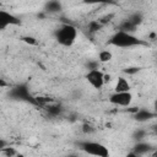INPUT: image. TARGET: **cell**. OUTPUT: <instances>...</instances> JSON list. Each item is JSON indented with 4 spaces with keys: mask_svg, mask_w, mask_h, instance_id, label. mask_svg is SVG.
<instances>
[{
    "mask_svg": "<svg viewBox=\"0 0 157 157\" xmlns=\"http://www.w3.org/2000/svg\"><path fill=\"white\" fill-rule=\"evenodd\" d=\"M80 97H81V92H80V91H75V92H74L72 98H74V99H78Z\"/></svg>",
    "mask_w": 157,
    "mask_h": 157,
    "instance_id": "25",
    "label": "cell"
},
{
    "mask_svg": "<svg viewBox=\"0 0 157 157\" xmlns=\"http://www.w3.org/2000/svg\"><path fill=\"white\" fill-rule=\"evenodd\" d=\"M1 152H2L5 156H13V155H16V153H17L12 147H5V148H2V150H1Z\"/></svg>",
    "mask_w": 157,
    "mask_h": 157,
    "instance_id": "23",
    "label": "cell"
},
{
    "mask_svg": "<svg viewBox=\"0 0 157 157\" xmlns=\"http://www.w3.org/2000/svg\"><path fill=\"white\" fill-rule=\"evenodd\" d=\"M152 129H153V131H155V132H156V134H157V124H155V125H153V128H152Z\"/></svg>",
    "mask_w": 157,
    "mask_h": 157,
    "instance_id": "27",
    "label": "cell"
},
{
    "mask_svg": "<svg viewBox=\"0 0 157 157\" xmlns=\"http://www.w3.org/2000/svg\"><path fill=\"white\" fill-rule=\"evenodd\" d=\"M5 147H7V142H6L5 140L0 139V150H2V148H5Z\"/></svg>",
    "mask_w": 157,
    "mask_h": 157,
    "instance_id": "24",
    "label": "cell"
},
{
    "mask_svg": "<svg viewBox=\"0 0 157 157\" xmlns=\"http://www.w3.org/2000/svg\"><path fill=\"white\" fill-rule=\"evenodd\" d=\"M9 96L13 99H20V101H26V102H31L33 104H38L37 102V98H33L27 85L22 83V85H17L15 87L11 88Z\"/></svg>",
    "mask_w": 157,
    "mask_h": 157,
    "instance_id": "4",
    "label": "cell"
},
{
    "mask_svg": "<svg viewBox=\"0 0 157 157\" xmlns=\"http://www.w3.org/2000/svg\"><path fill=\"white\" fill-rule=\"evenodd\" d=\"M82 131H83L85 134H92V132L96 131V129H94L92 125H90V124H83V125H82Z\"/></svg>",
    "mask_w": 157,
    "mask_h": 157,
    "instance_id": "22",
    "label": "cell"
},
{
    "mask_svg": "<svg viewBox=\"0 0 157 157\" xmlns=\"http://www.w3.org/2000/svg\"><path fill=\"white\" fill-rule=\"evenodd\" d=\"M98 64H99L98 60H88V61L86 63V67H87V70L98 69Z\"/></svg>",
    "mask_w": 157,
    "mask_h": 157,
    "instance_id": "20",
    "label": "cell"
},
{
    "mask_svg": "<svg viewBox=\"0 0 157 157\" xmlns=\"http://www.w3.org/2000/svg\"><path fill=\"white\" fill-rule=\"evenodd\" d=\"M47 112L50 117H58L59 114H61L63 108L60 104H49L47 105Z\"/></svg>",
    "mask_w": 157,
    "mask_h": 157,
    "instance_id": "14",
    "label": "cell"
},
{
    "mask_svg": "<svg viewBox=\"0 0 157 157\" xmlns=\"http://www.w3.org/2000/svg\"><path fill=\"white\" fill-rule=\"evenodd\" d=\"M109 44L118 48H132L137 45H142L144 42L136 37L134 33L124 32V31H117L109 39Z\"/></svg>",
    "mask_w": 157,
    "mask_h": 157,
    "instance_id": "1",
    "label": "cell"
},
{
    "mask_svg": "<svg viewBox=\"0 0 157 157\" xmlns=\"http://www.w3.org/2000/svg\"><path fill=\"white\" fill-rule=\"evenodd\" d=\"M109 102L118 107H129L132 102V94L130 91H115L109 96Z\"/></svg>",
    "mask_w": 157,
    "mask_h": 157,
    "instance_id": "5",
    "label": "cell"
},
{
    "mask_svg": "<svg viewBox=\"0 0 157 157\" xmlns=\"http://www.w3.org/2000/svg\"><path fill=\"white\" fill-rule=\"evenodd\" d=\"M153 112H156L157 113V99L155 101V103H153Z\"/></svg>",
    "mask_w": 157,
    "mask_h": 157,
    "instance_id": "26",
    "label": "cell"
},
{
    "mask_svg": "<svg viewBox=\"0 0 157 157\" xmlns=\"http://www.w3.org/2000/svg\"><path fill=\"white\" fill-rule=\"evenodd\" d=\"M136 28H137V26H135V25H132L128 18L126 20H124L120 25H119V31H124V32H130V33H134L135 31H136Z\"/></svg>",
    "mask_w": 157,
    "mask_h": 157,
    "instance_id": "12",
    "label": "cell"
},
{
    "mask_svg": "<svg viewBox=\"0 0 157 157\" xmlns=\"http://www.w3.org/2000/svg\"><path fill=\"white\" fill-rule=\"evenodd\" d=\"M18 25H21L20 17L5 10L0 11V29H5L9 26H18Z\"/></svg>",
    "mask_w": 157,
    "mask_h": 157,
    "instance_id": "7",
    "label": "cell"
},
{
    "mask_svg": "<svg viewBox=\"0 0 157 157\" xmlns=\"http://www.w3.org/2000/svg\"><path fill=\"white\" fill-rule=\"evenodd\" d=\"M55 40L63 47H71L77 38V28L70 23H63L54 31Z\"/></svg>",
    "mask_w": 157,
    "mask_h": 157,
    "instance_id": "2",
    "label": "cell"
},
{
    "mask_svg": "<svg viewBox=\"0 0 157 157\" xmlns=\"http://www.w3.org/2000/svg\"><path fill=\"white\" fill-rule=\"evenodd\" d=\"M128 20H129L132 25L139 26V25H141L142 21H144V15H142L141 12H137V11H136V12H132L131 15H129Z\"/></svg>",
    "mask_w": 157,
    "mask_h": 157,
    "instance_id": "13",
    "label": "cell"
},
{
    "mask_svg": "<svg viewBox=\"0 0 157 157\" xmlns=\"http://www.w3.org/2000/svg\"><path fill=\"white\" fill-rule=\"evenodd\" d=\"M82 2L87 5H107L114 4V0H82Z\"/></svg>",
    "mask_w": 157,
    "mask_h": 157,
    "instance_id": "17",
    "label": "cell"
},
{
    "mask_svg": "<svg viewBox=\"0 0 157 157\" xmlns=\"http://www.w3.org/2000/svg\"><path fill=\"white\" fill-rule=\"evenodd\" d=\"M156 115H157L156 112H151V110L144 109V108H141V109L137 108V109L134 112L132 118H134L136 121H139V123H145V121H148V120L153 119Z\"/></svg>",
    "mask_w": 157,
    "mask_h": 157,
    "instance_id": "8",
    "label": "cell"
},
{
    "mask_svg": "<svg viewBox=\"0 0 157 157\" xmlns=\"http://www.w3.org/2000/svg\"><path fill=\"white\" fill-rule=\"evenodd\" d=\"M145 136H146V130H144V129H136L132 132V139L135 141H141L145 139Z\"/></svg>",
    "mask_w": 157,
    "mask_h": 157,
    "instance_id": "18",
    "label": "cell"
},
{
    "mask_svg": "<svg viewBox=\"0 0 157 157\" xmlns=\"http://www.w3.org/2000/svg\"><path fill=\"white\" fill-rule=\"evenodd\" d=\"M140 70H141V69L137 67V66H131V67H126V69L124 70V72L128 74V75H134V74H137Z\"/></svg>",
    "mask_w": 157,
    "mask_h": 157,
    "instance_id": "21",
    "label": "cell"
},
{
    "mask_svg": "<svg viewBox=\"0 0 157 157\" xmlns=\"http://www.w3.org/2000/svg\"><path fill=\"white\" fill-rule=\"evenodd\" d=\"M112 59H113V54H112V52H109V50H107V49L101 50V52L98 53V61H99V63H108V61H110Z\"/></svg>",
    "mask_w": 157,
    "mask_h": 157,
    "instance_id": "15",
    "label": "cell"
},
{
    "mask_svg": "<svg viewBox=\"0 0 157 157\" xmlns=\"http://www.w3.org/2000/svg\"><path fill=\"white\" fill-rule=\"evenodd\" d=\"M115 91H130V83L125 77H118L115 83Z\"/></svg>",
    "mask_w": 157,
    "mask_h": 157,
    "instance_id": "11",
    "label": "cell"
},
{
    "mask_svg": "<svg viewBox=\"0 0 157 157\" xmlns=\"http://www.w3.org/2000/svg\"><path fill=\"white\" fill-rule=\"evenodd\" d=\"M152 150V146L145 141H136V144L132 147V152L130 153L131 156H140V155H146Z\"/></svg>",
    "mask_w": 157,
    "mask_h": 157,
    "instance_id": "9",
    "label": "cell"
},
{
    "mask_svg": "<svg viewBox=\"0 0 157 157\" xmlns=\"http://www.w3.org/2000/svg\"><path fill=\"white\" fill-rule=\"evenodd\" d=\"M86 80L87 82L96 90H99L103 87L104 82H105V74L103 71H101L99 69H93V70H88L86 74Z\"/></svg>",
    "mask_w": 157,
    "mask_h": 157,
    "instance_id": "6",
    "label": "cell"
},
{
    "mask_svg": "<svg viewBox=\"0 0 157 157\" xmlns=\"http://www.w3.org/2000/svg\"><path fill=\"white\" fill-rule=\"evenodd\" d=\"M63 10V5L59 0H48L44 4V11L48 13H58Z\"/></svg>",
    "mask_w": 157,
    "mask_h": 157,
    "instance_id": "10",
    "label": "cell"
},
{
    "mask_svg": "<svg viewBox=\"0 0 157 157\" xmlns=\"http://www.w3.org/2000/svg\"><path fill=\"white\" fill-rule=\"evenodd\" d=\"M80 148L87 155L98 156V157H108L109 156L108 147H105L103 144L97 142V141H83V142H80Z\"/></svg>",
    "mask_w": 157,
    "mask_h": 157,
    "instance_id": "3",
    "label": "cell"
},
{
    "mask_svg": "<svg viewBox=\"0 0 157 157\" xmlns=\"http://www.w3.org/2000/svg\"><path fill=\"white\" fill-rule=\"evenodd\" d=\"M102 27H103V25L99 22V20H96V21H91V22L88 23V31H90L91 33H94V32L99 31Z\"/></svg>",
    "mask_w": 157,
    "mask_h": 157,
    "instance_id": "16",
    "label": "cell"
},
{
    "mask_svg": "<svg viewBox=\"0 0 157 157\" xmlns=\"http://www.w3.org/2000/svg\"><path fill=\"white\" fill-rule=\"evenodd\" d=\"M21 40L27 43V44H29V45H37L38 44V40L34 37H32V36H25V37L21 38Z\"/></svg>",
    "mask_w": 157,
    "mask_h": 157,
    "instance_id": "19",
    "label": "cell"
}]
</instances>
